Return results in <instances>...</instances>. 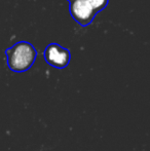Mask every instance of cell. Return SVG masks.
<instances>
[{"label":"cell","instance_id":"6da1fadb","mask_svg":"<svg viewBox=\"0 0 150 151\" xmlns=\"http://www.w3.org/2000/svg\"><path fill=\"white\" fill-rule=\"evenodd\" d=\"M7 66L14 72H25L29 70L37 58V50L27 41L17 42L5 50Z\"/></svg>","mask_w":150,"mask_h":151},{"label":"cell","instance_id":"5b68a950","mask_svg":"<svg viewBox=\"0 0 150 151\" xmlns=\"http://www.w3.org/2000/svg\"><path fill=\"white\" fill-rule=\"evenodd\" d=\"M69 2H72V1H74V0H68Z\"/></svg>","mask_w":150,"mask_h":151},{"label":"cell","instance_id":"7a4b0ae2","mask_svg":"<svg viewBox=\"0 0 150 151\" xmlns=\"http://www.w3.org/2000/svg\"><path fill=\"white\" fill-rule=\"evenodd\" d=\"M44 59L50 66L57 69H64L70 63L71 54L60 44L50 43L44 50Z\"/></svg>","mask_w":150,"mask_h":151},{"label":"cell","instance_id":"3957f363","mask_svg":"<svg viewBox=\"0 0 150 151\" xmlns=\"http://www.w3.org/2000/svg\"><path fill=\"white\" fill-rule=\"evenodd\" d=\"M69 12L73 20L83 27L88 26L97 14L86 0H74L70 2Z\"/></svg>","mask_w":150,"mask_h":151},{"label":"cell","instance_id":"277c9868","mask_svg":"<svg viewBox=\"0 0 150 151\" xmlns=\"http://www.w3.org/2000/svg\"><path fill=\"white\" fill-rule=\"evenodd\" d=\"M88 2L92 8L95 10L96 14H98L99 12L103 10L107 5H108L109 0H86Z\"/></svg>","mask_w":150,"mask_h":151}]
</instances>
